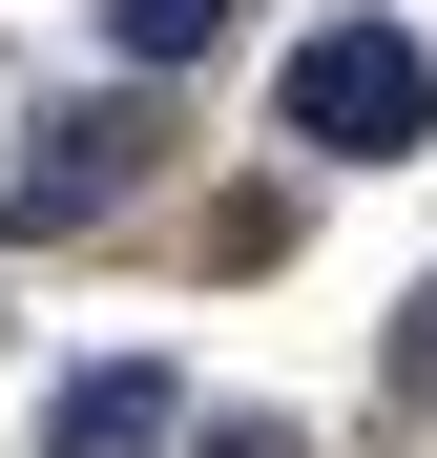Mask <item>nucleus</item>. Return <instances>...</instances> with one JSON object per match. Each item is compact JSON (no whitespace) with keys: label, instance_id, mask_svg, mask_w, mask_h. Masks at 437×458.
I'll return each instance as SVG.
<instances>
[{"label":"nucleus","instance_id":"obj_1","mask_svg":"<svg viewBox=\"0 0 437 458\" xmlns=\"http://www.w3.org/2000/svg\"><path fill=\"white\" fill-rule=\"evenodd\" d=\"M416 125H437V42H416V21H375V0H354V21H313V42H291V146L396 167Z\"/></svg>","mask_w":437,"mask_h":458},{"label":"nucleus","instance_id":"obj_2","mask_svg":"<svg viewBox=\"0 0 437 458\" xmlns=\"http://www.w3.org/2000/svg\"><path fill=\"white\" fill-rule=\"evenodd\" d=\"M125 167H146V105H63V125L21 146V188H0V229H84Z\"/></svg>","mask_w":437,"mask_h":458},{"label":"nucleus","instance_id":"obj_3","mask_svg":"<svg viewBox=\"0 0 437 458\" xmlns=\"http://www.w3.org/2000/svg\"><path fill=\"white\" fill-rule=\"evenodd\" d=\"M146 437H167V354H105L42 396V458H146Z\"/></svg>","mask_w":437,"mask_h":458},{"label":"nucleus","instance_id":"obj_4","mask_svg":"<svg viewBox=\"0 0 437 458\" xmlns=\"http://www.w3.org/2000/svg\"><path fill=\"white\" fill-rule=\"evenodd\" d=\"M208 21H230V0H105V42L146 63V84H167V63H208Z\"/></svg>","mask_w":437,"mask_h":458},{"label":"nucleus","instance_id":"obj_5","mask_svg":"<svg viewBox=\"0 0 437 458\" xmlns=\"http://www.w3.org/2000/svg\"><path fill=\"white\" fill-rule=\"evenodd\" d=\"M396 396L437 417V292H416V313H396Z\"/></svg>","mask_w":437,"mask_h":458},{"label":"nucleus","instance_id":"obj_6","mask_svg":"<svg viewBox=\"0 0 437 458\" xmlns=\"http://www.w3.org/2000/svg\"><path fill=\"white\" fill-rule=\"evenodd\" d=\"M208 458H313V437H291V417H208Z\"/></svg>","mask_w":437,"mask_h":458}]
</instances>
